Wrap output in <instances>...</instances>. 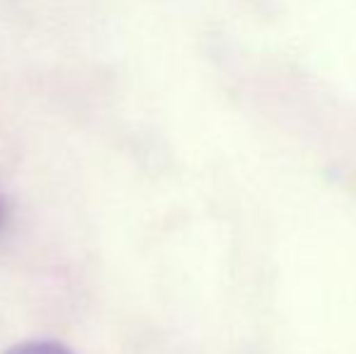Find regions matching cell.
<instances>
[{"label": "cell", "mask_w": 356, "mask_h": 354, "mask_svg": "<svg viewBox=\"0 0 356 354\" xmlns=\"http://www.w3.org/2000/svg\"><path fill=\"white\" fill-rule=\"evenodd\" d=\"M3 223H5V207H3V202H0V228H3Z\"/></svg>", "instance_id": "cell-2"}, {"label": "cell", "mask_w": 356, "mask_h": 354, "mask_svg": "<svg viewBox=\"0 0 356 354\" xmlns=\"http://www.w3.org/2000/svg\"><path fill=\"white\" fill-rule=\"evenodd\" d=\"M8 354H73L68 347L58 345V342H24L17 345Z\"/></svg>", "instance_id": "cell-1"}]
</instances>
